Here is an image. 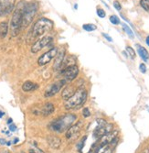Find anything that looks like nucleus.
Returning <instances> with one entry per match:
<instances>
[{"label": "nucleus", "instance_id": "14", "mask_svg": "<svg viewBox=\"0 0 149 153\" xmlns=\"http://www.w3.org/2000/svg\"><path fill=\"white\" fill-rule=\"evenodd\" d=\"M47 142L49 145V147L54 149H58L61 145L60 138L56 136H49L47 137Z\"/></svg>", "mask_w": 149, "mask_h": 153}, {"label": "nucleus", "instance_id": "22", "mask_svg": "<svg viewBox=\"0 0 149 153\" xmlns=\"http://www.w3.org/2000/svg\"><path fill=\"white\" fill-rule=\"evenodd\" d=\"M126 51H127V53H128V55L130 56L131 59H134L135 58V51H134V50L132 47L127 46L126 47Z\"/></svg>", "mask_w": 149, "mask_h": 153}, {"label": "nucleus", "instance_id": "10", "mask_svg": "<svg viewBox=\"0 0 149 153\" xmlns=\"http://www.w3.org/2000/svg\"><path fill=\"white\" fill-rule=\"evenodd\" d=\"M16 0H0V16H7L15 7Z\"/></svg>", "mask_w": 149, "mask_h": 153}, {"label": "nucleus", "instance_id": "34", "mask_svg": "<svg viewBox=\"0 0 149 153\" xmlns=\"http://www.w3.org/2000/svg\"><path fill=\"white\" fill-rule=\"evenodd\" d=\"M0 153H10V151H9V150H7V149H5V150H2Z\"/></svg>", "mask_w": 149, "mask_h": 153}, {"label": "nucleus", "instance_id": "5", "mask_svg": "<svg viewBox=\"0 0 149 153\" xmlns=\"http://www.w3.org/2000/svg\"><path fill=\"white\" fill-rule=\"evenodd\" d=\"M38 9V5L37 3L35 2L26 3L24 11H23L22 27H27L31 24L35 15L37 14Z\"/></svg>", "mask_w": 149, "mask_h": 153}, {"label": "nucleus", "instance_id": "25", "mask_svg": "<svg viewBox=\"0 0 149 153\" xmlns=\"http://www.w3.org/2000/svg\"><path fill=\"white\" fill-rule=\"evenodd\" d=\"M114 149V147H113L111 145H107V146H105V148H104V149L103 150L102 153H113Z\"/></svg>", "mask_w": 149, "mask_h": 153}, {"label": "nucleus", "instance_id": "30", "mask_svg": "<svg viewBox=\"0 0 149 153\" xmlns=\"http://www.w3.org/2000/svg\"><path fill=\"white\" fill-rule=\"evenodd\" d=\"M139 70H140V72H141L142 74H145V73H146V66H145V64L141 63V64L139 65Z\"/></svg>", "mask_w": 149, "mask_h": 153}, {"label": "nucleus", "instance_id": "4", "mask_svg": "<svg viewBox=\"0 0 149 153\" xmlns=\"http://www.w3.org/2000/svg\"><path fill=\"white\" fill-rule=\"evenodd\" d=\"M76 120V117L72 114L65 115L64 117L52 121L49 125V128L52 131L56 132H63L64 130H68L73 124V122Z\"/></svg>", "mask_w": 149, "mask_h": 153}, {"label": "nucleus", "instance_id": "35", "mask_svg": "<svg viewBox=\"0 0 149 153\" xmlns=\"http://www.w3.org/2000/svg\"><path fill=\"white\" fill-rule=\"evenodd\" d=\"M4 115H5V114H4V112H1V111H0V117H2Z\"/></svg>", "mask_w": 149, "mask_h": 153}, {"label": "nucleus", "instance_id": "8", "mask_svg": "<svg viewBox=\"0 0 149 153\" xmlns=\"http://www.w3.org/2000/svg\"><path fill=\"white\" fill-rule=\"evenodd\" d=\"M52 37L49 35L44 36L41 39H38L36 42L32 45L31 47V52L32 53H38V51H40L42 49H44L46 46H48L51 41H52Z\"/></svg>", "mask_w": 149, "mask_h": 153}, {"label": "nucleus", "instance_id": "1", "mask_svg": "<svg viewBox=\"0 0 149 153\" xmlns=\"http://www.w3.org/2000/svg\"><path fill=\"white\" fill-rule=\"evenodd\" d=\"M25 1H20L17 7L13 12L12 19L10 21V34L12 37H16L18 35L21 27H22V20H23V11L25 7Z\"/></svg>", "mask_w": 149, "mask_h": 153}, {"label": "nucleus", "instance_id": "19", "mask_svg": "<svg viewBox=\"0 0 149 153\" xmlns=\"http://www.w3.org/2000/svg\"><path fill=\"white\" fill-rule=\"evenodd\" d=\"M83 29L88 32H91V31H94V30H96L97 29V27L94 25V24H91V23H87V24H84L83 26Z\"/></svg>", "mask_w": 149, "mask_h": 153}, {"label": "nucleus", "instance_id": "31", "mask_svg": "<svg viewBox=\"0 0 149 153\" xmlns=\"http://www.w3.org/2000/svg\"><path fill=\"white\" fill-rule=\"evenodd\" d=\"M103 36L108 41H110V42H113V39H112L109 35H107V34H105V33H103Z\"/></svg>", "mask_w": 149, "mask_h": 153}, {"label": "nucleus", "instance_id": "32", "mask_svg": "<svg viewBox=\"0 0 149 153\" xmlns=\"http://www.w3.org/2000/svg\"><path fill=\"white\" fill-rule=\"evenodd\" d=\"M9 129H10L11 131H15V130H16V126H15V125H11Z\"/></svg>", "mask_w": 149, "mask_h": 153}, {"label": "nucleus", "instance_id": "20", "mask_svg": "<svg viewBox=\"0 0 149 153\" xmlns=\"http://www.w3.org/2000/svg\"><path fill=\"white\" fill-rule=\"evenodd\" d=\"M86 140H87V136H85V137H83L82 140H80L78 143H77V149H78V150H80V151H82L83 150V147H84V143H85V141H86Z\"/></svg>", "mask_w": 149, "mask_h": 153}, {"label": "nucleus", "instance_id": "28", "mask_svg": "<svg viewBox=\"0 0 149 153\" xmlns=\"http://www.w3.org/2000/svg\"><path fill=\"white\" fill-rule=\"evenodd\" d=\"M114 8H115L116 10H118V11H120V10L122 9V6H121V4L119 3V1H117V0L114 1Z\"/></svg>", "mask_w": 149, "mask_h": 153}, {"label": "nucleus", "instance_id": "24", "mask_svg": "<svg viewBox=\"0 0 149 153\" xmlns=\"http://www.w3.org/2000/svg\"><path fill=\"white\" fill-rule=\"evenodd\" d=\"M110 21H111V23L114 24V25H118V24H120V19H119V18H118L117 16H115V15H113V16L110 17Z\"/></svg>", "mask_w": 149, "mask_h": 153}, {"label": "nucleus", "instance_id": "15", "mask_svg": "<svg viewBox=\"0 0 149 153\" xmlns=\"http://www.w3.org/2000/svg\"><path fill=\"white\" fill-rule=\"evenodd\" d=\"M54 110H55L54 105L52 103H47L41 108V114L44 117H48V116H50L54 112Z\"/></svg>", "mask_w": 149, "mask_h": 153}, {"label": "nucleus", "instance_id": "11", "mask_svg": "<svg viewBox=\"0 0 149 153\" xmlns=\"http://www.w3.org/2000/svg\"><path fill=\"white\" fill-rule=\"evenodd\" d=\"M65 53H66V50L64 48H61L60 51L58 50L57 55L54 58V63H53L54 71H59L61 69L63 62L65 60Z\"/></svg>", "mask_w": 149, "mask_h": 153}, {"label": "nucleus", "instance_id": "12", "mask_svg": "<svg viewBox=\"0 0 149 153\" xmlns=\"http://www.w3.org/2000/svg\"><path fill=\"white\" fill-rule=\"evenodd\" d=\"M80 131V126L79 124L72 125V126L67 130L66 137L68 138V140H76V137L79 136Z\"/></svg>", "mask_w": 149, "mask_h": 153}, {"label": "nucleus", "instance_id": "36", "mask_svg": "<svg viewBox=\"0 0 149 153\" xmlns=\"http://www.w3.org/2000/svg\"><path fill=\"white\" fill-rule=\"evenodd\" d=\"M12 121H13V120H12L11 118H9V119H8V121H7V123H8V124H11V123H12Z\"/></svg>", "mask_w": 149, "mask_h": 153}, {"label": "nucleus", "instance_id": "13", "mask_svg": "<svg viewBox=\"0 0 149 153\" xmlns=\"http://www.w3.org/2000/svg\"><path fill=\"white\" fill-rule=\"evenodd\" d=\"M76 91L77 90L73 85H67L61 92V97L66 101L69 98H71V97L75 94Z\"/></svg>", "mask_w": 149, "mask_h": 153}, {"label": "nucleus", "instance_id": "9", "mask_svg": "<svg viewBox=\"0 0 149 153\" xmlns=\"http://www.w3.org/2000/svg\"><path fill=\"white\" fill-rule=\"evenodd\" d=\"M65 82H66L65 80H60L56 82L51 83V85L46 89L44 96L45 97H51L53 95H55L56 94H58L61 90V88L65 85Z\"/></svg>", "mask_w": 149, "mask_h": 153}, {"label": "nucleus", "instance_id": "18", "mask_svg": "<svg viewBox=\"0 0 149 153\" xmlns=\"http://www.w3.org/2000/svg\"><path fill=\"white\" fill-rule=\"evenodd\" d=\"M137 51H138V54L140 55V57L144 60V61H147L149 59V53L148 51H146L145 48L140 46V45H137Z\"/></svg>", "mask_w": 149, "mask_h": 153}, {"label": "nucleus", "instance_id": "3", "mask_svg": "<svg viewBox=\"0 0 149 153\" xmlns=\"http://www.w3.org/2000/svg\"><path fill=\"white\" fill-rule=\"evenodd\" d=\"M53 27H54V23L52 20H50L47 18L38 19L35 22L32 30H31V32H30L31 39L39 37L45 33L49 32L50 30H52Z\"/></svg>", "mask_w": 149, "mask_h": 153}, {"label": "nucleus", "instance_id": "2", "mask_svg": "<svg viewBox=\"0 0 149 153\" xmlns=\"http://www.w3.org/2000/svg\"><path fill=\"white\" fill-rule=\"evenodd\" d=\"M87 91L84 88H79L71 98L65 101V108L67 110H71L82 107L87 100Z\"/></svg>", "mask_w": 149, "mask_h": 153}, {"label": "nucleus", "instance_id": "7", "mask_svg": "<svg viewBox=\"0 0 149 153\" xmlns=\"http://www.w3.org/2000/svg\"><path fill=\"white\" fill-rule=\"evenodd\" d=\"M61 74L63 76V80L68 81V82H72L79 74V67L76 64H74V65H71L67 68H64L63 71L61 72Z\"/></svg>", "mask_w": 149, "mask_h": 153}, {"label": "nucleus", "instance_id": "29", "mask_svg": "<svg viewBox=\"0 0 149 153\" xmlns=\"http://www.w3.org/2000/svg\"><path fill=\"white\" fill-rule=\"evenodd\" d=\"M30 153H44V152L41 149H39L35 147V148H32L30 149Z\"/></svg>", "mask_w": 149, "mask_h": 153}, {"label": "nucleus", "instance_id": "16", "mask_svg": "<svg viewBox=\"0 0 149 153\" xmlns=\"http://www.w3.org/2000/svg\"><path fill=\"white\" fill-rule=\"evenodd\" d=\"M38 85L37 83H35L31 81H27L22 85V90L24 92H31V91L38 89Z\"/></svg>", "mask_w": 149, "mask_h": 153}, {"label": "nucleus", "instance_id": "26", "mask_svg": "<svg viewBox=\"0 0 149 153\" xmlns=\"http://www.w3.org/2000/svg\"><path fill=\"white\" fill-rule=\"evenodd\" d=\"M96 13H97L98 17H100L101 19H103V18H105V16H106L105 11H104L103 8H98L97 11H96Z\"/></svg>", "mask_w": 149, "mask_h": 153}, {"label": "nucleus", "instance_id": "17", "mask_svg": "<svg viewBox=\"0 0 149 153\" xmlns=\"http://www.w3.org/2000/svg\"><path fill=\"white\" fill-rule=\"evenodd\" d=\"M8 33V23L7 21H3L0 23V38L4 39Z\"/></svg>", "mask_w": 149, "mask_h": 153}, {"label": "nucleus", "instance_id": "23", "mask_svg": "<svg viewBox=\"0 0 149 153\" xmlns=\"http://www.w3.org/2000/svg\"><path fill=\"white\" fill-rule=\"evenodd\" d=\"M140 4H141V7L145 10L149 11V0H141Z\"/></svg>", "mask_w": 149, "mask_h": 153}, {"label": "nucleus", "instance_id": "27", "mask_svg": "<svg viewBox=\"0 0 149 153\" xmlns=\"http://www.w3.org/2000/svg\"><path fill=\"white\" fill-rule=\"evenodd\" d=\"M83 116L85 118H87V117H89L91 116V112H90V110H89L88 107H85V108L83 110Z\"/></svg>", "mask_w": 149, "mask_h": 153}, {"label": "nucleus", "instance_id": "33", "mask_svg": "<svg viewBox=\"0 0 149 153\" xmlns=\"http://www.w3.org/2000/svg\"><path fill=\"white\" fill-rule=\"evenodd\" d=\"M145 42H146V44L149 46V36H147V38H146V39H145Z\"/></svg>", "mask_w": 149, "mask_h": 153}, {"label": "nucleus", "instance_id": "21", "mask_svg": "<svg viewBox=\"0 0 149 153\" xmlns=\"http://www.w3.org/2000/svg\"><path fill=\"white\" fill-rule=\"evenodd\" d=\"M123 26V29H124V30L126 32V34L130 37V38H132V39H134V33H133V31H132V30L129 27V26H127L126 24H123L122 25Z\"/></svg>", "mask_w": 149, "mask_h": 153}, {"label": "nucleus", "instance_id": "6", "mask_svg": "<svg viewBox=\"0 0 149 153\" xmlns=\"http://www.w3.org/2000/svg\"><path fill=\"white\" fill-rule=\"evenodd\" d=\"M57 52H58L57 47L51 48L50 50H49L48 51L43 53L41 56L38 59V64L39 66H44V65L48 64L49 62H50L54 58H55V56L57 55Z\"/></svg>", "mask_w": 149, "mask_h": 153}]
</instances>
